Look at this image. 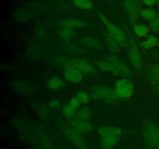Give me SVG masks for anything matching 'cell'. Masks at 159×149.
<instances>
[{
    "label": "cell",
    "instance_id": "5bb4252c",
    "mask_svg": "<svg viewBox=\"0 0 159 149\" xmlns=\"http://www.w3.org/2000/svg\"><path fill=\"white\" fill-rule=\"evenodd\" d=\"M81 43L89 49L100 51L102 48V42L94 36H85L81 40Z\"/></svg>",
    "mask_w": 159,
    "mask_h": 149
},
{
    "label": "cell",
    "instance_id": "ac0fdd59",
    "mask_svg": "<svg viewBox=\"0 0 159 149\" xmlns=\"http://www.w3.org/2000/svg\"><path fill=\"white\" fill-rule=\"evenodd\" d=\"M134 32L135 35L139 38H144L149 35V33L151 32V29L149 26L142 23H134L133 26Z\"/></svg>",
    "mask_w": 159,
    "mask_h": 149
},
{
    "label": "cell",
    "instance_id": "d4e9b609",
    "mask_svg": "<svg viewBox=\"0 0 159 149\" xmlns=\"http://www.w3.org/2000/svg\"><path fill=\"white\" fill-rule=\"evenodd\" d=\"M92 111L89 107H81L76 111V118L81 120L89 121L91 119Z\"/></svg>",
    "mask_w": 159,
    "mask_h": 149
},
{
    "label": "cell",
    "instance_id": "f1b7e54d",
    "mask_svg": "<svg viewBox=\"0 0 159 149\" xmlns=\"http://www.w3.org/2000/svg\"><path fill=\"white\" fill-rule=\"evenodd\" d=\"M76 111L77 110L72 108L69 104H65L62 107V113L66 119L71 120L76 116Z\"/></svg>",
    "mask_w": 159,
    "mask_h": 149
},
{
    "label": "cell",
    "instance_id": "2e32d148",
    "mask_svg": "<svg viewBox=\"0 0 159 149\" xmlns=\"http://www.w3.org/2000/svg\"><path fill=\"white\" fill-rule=\"evenodd\" d=\"M13 16L20 23H26L32 19L33 12L27 9H19L13 12Z\"/></svg>",
    "mask_w": 159,
    "mask_h": 149
},
{
    "label": "cell",
    "instance_id": "f546056e",
    "mask_svg": "<svg viewBox=\"0 0 159 149\" xmlns=\"http://www.w3.org/2000/svg\"><path fill=\"white\" fill-rule=\"evenodd\" d=\"M34 34L39 38H43L48 34V29L44 25H39V26H37V27L34 29Z\"/></svg>",
    "mask_w": 159,
    "mask_h": 149
},
{
    "label": "cell",
    "instance_id": "e575fe53",
    "mask_svg": "<svg viewBox=\"0 0 159 149\" xmlns=\"http://www.w3.org/2000/svg\"><path fill=\"white\" fill-rule=\"evenodd\" d=\"M141 2H142V3L144 6L150 8H152L155 4H157L155 0H141Z\"/></svg>",
    "mask_w": 159,
    "mask_h": 149
},
{
    "label": "cell",
    "instance_id": "4316f807",
    "mask_svg": "<svg viewBox=\"0 0 159 149\" xmlns=\"http://www.w3.org/2000/svg\"><path fill=\"white\" fill-rule=\"evenodd\" d=\"M98 68L100 71H104V72H110L113 73V66L111 64V62L108 59H102L96 62Z\"/></svg>",
    "mask_w": 159,
    "mask_h": 149
},
{
    "label": "cell",
    "instance_id": "7c38bea8",
    "mask_svg": "<svg viewBox=\"0 0 159 149\" xmlns=\"http://www.w3.org/2000/svg\"><path fill=\"white\" fill-rule=\"evenodd\" d=\"M124 7L127 11L130 21L133 24L136 23L137 20L140 16V10L138 9L137 3L132 0H125L124 1Z\"/></svg>",
    "mask_w": 159,
    "mask_h": 149
},
{
    "label": "cell",
    "instance_id": "484cf974",
    "mask_svg": "<svg viewBox=\"0 0 159 149\" xmlns=\"http://www.w3.org/2000/svg\"><path fill=\"white\" fill-rule=\"evenodd\" d=\"M157 16V12L153 8H144L140 10V16L142 17L146 21L150 22L152 19L155 18Z\"/></svg>",
    "mask_w": 159,
    "mask_h": 149
},
{
    "label": "cell",
    "instance_id": "7a4b0ae2",
    "mask_svg": "<svg viewBox=\"0 0 159 149\" xmlns=\"http://www.w3.org/2000/svg\"><path fill=\"white\" fill-rule=\"evenodd\" d=\"M91 97L96 100L102 101L109 104L115 103L119 98L114 90L104 85L93 87L91 89Z\"/></svg>",
    "mask_w": 159,
    "mask_h": 149
},
{
    "label": "cell",
    "instance_id": "6da1fadb",
    "mask_svg": "<svg viewBox=\"0 0 159 149\" xmlns=\"http://www.w3.org/2000/svg\"><path fill=\"white\" fill-rule=\"evenodd\" d=\"M56 63L58 65L67 67H72L79 70L83 74H93L96 72V68L93 65L83 58H65V57H59Z\"/></svg>",
    "mask_w": 159,
    "mask_h": 149
},
{
    "label": "cell",
    "instance_id": "7402d4cb",
    "mask_svg": "<svg viewBox=\"0 0 159 149\" xmlns=\"http://www.w3.org/2000/svg\"><path fill=\"white\" fill-rule=\"evenodd\" d=\"M30 107L33 110L35 111V113L38 115L39 116H40L43 119L48 116V108L45 106L44 104L41 103V102H30Z\"/></svg>",
    "mask_w": 159,
    "mask_h": 149
},
{
    "label": "cell",
    "instance_id": "836d02e7",
    "mask_svg": "<svg viewBox=\"0 0 159 149\" xmlns=\"http://www.w3.org/2000/svg\"><path fill=\"white\" fill-rule=\"evenodd\" d=\"M48 106L51 109H58L61 106L60 102L56 99H51L48 102Z\"/></svg>",
    "mask_w": 159,
    "mask_h": 149
},
{
    "label": "cell",
    "instance_id": "d590c367",
    "mask_svg": "<svg viewBox=\"0 0 159 149\" xmlns=\"http://www.w3.org/2000/svg\"><path fill=\"white\" fill-rule=\"evenodd\" d=\"M132 1L135 2H136V3H138V2H139L140 1H141V0H132Z\"/></svg>",
    "mask_w": 159,
    "mask_h": 149
},
{
    "label": "cell",
    "instance_id": "83f0119b",
    "mask_svg": "<svg viewBox=\"0 0 159 149\" xmlns=\"http://www.w3.org/2000/svg\"><path fill=\"white\" fill-rule=\"evenodd\" d=\"M72 2L75 6L84 10H91L93 8V3L92 0H72Z\"/></svg>",
    "mask_w": 159,
    "mask_h": 149
},
{
    "label": "cell",
    "instance_id": "3957f363",
    "mask_svg": "<svg viewBox=\"0 0 159 149\" xmlns=\"http://www.w3.org/2000/svg\"><path fill=\"white\" fill-rule=\"evenodd\" d=\"M98 16H99L101 21L103 23V24L107 27L109 34L111 35L113 38L116 39L121 45H123V46H128V40H127V34L124 33V31L121 28H120L119 26H116V24L110 22L107 19V17L104 16L103 14L98 12Z\"/></svg>",
    "mask_w": 159,
    "mask_h": 149
},
{
    "label": "cell",
    "instance_id": "ba28073f",
    "mask_svg": "<svg viewBox=\"0 0 159 149\" xmlns=\"http://www.w3.org/2000/svg\"><path fill=\"white\" fill-rule=\"evenodd\" d=\"M11 87L14 91L23 96H30L34 92V87L33 84L24 79L13 81L11 83Z\"/></svg>",
    "mask_w": 159,
    "mask_h": 149
},
{
    "label": "cell",
    "instance_id": "8d00e7d4",
    "mask_svg": "<svg viewBox=\"0 0 159 149\" xmlns=\"http://www.w3.org/2000/svg\"><path fill=\"white\" fill-rule=\"evenodd\" d=\"M155 1H156V3H157V4H158V5H159V0H155Z\"/></svg>",
    "mask_w": 159,
    "mask_h": 149
},
{
    "label": "cell",
    "instance_id": "5b68a950",
    "mask_svg": "<svg viewBox=\"0 0 159 149\" xmlns=\"http://www.w3.org/2000/svg\"><path fill=\"white\" fill-rule=\"evenodd\" d=\"M144 138L146 143L154 149H159V128L152 123H148L144 128Z\"/></svg>",
    "mask_w": 159,
    "mask_h": 149
},
{
    "label": "cell",
    "instance_id": "8fae6325",
    "mask_svg": "<svg viewBox=\"0 0 159 149\" xmlns=\"http://www.w3.org/2000/svg\"><path fill=\"white\" fill-rule=\"evenodd\" d=\"M70 125L74 130L79 132L81 134H86L90 133L93 130V127L89 121L73 119L70 122Z\"/></svg>",
    "mask_w": 159,
    "mask_h": 149
},
{
    "label": "cell",
    "instance_id": "1f68e13d",
    "mask_svg": "<svg viewBox=\"0 0 159 149\" xmlns=\"http://www.w3.org/2000/svg\"><path fill=\"white\" fill-rule=\"evenodd\" d=\"M76 97L79 99L82 103H88L91 100V96H89V93H87L85 91H80L77 93Z\"/></svg>",
    "mask_w": 159,
    "mask_h": 149
},
{
    "label": "cell",
    "instance_id": "44dd1931",
    "mask_svg": "<svg viewBox=\"0 0 159 149\" xmlns=\"http://www.w3.org/2000/svg\"><path fill=\"white\" fill-rule=\"evenodd\" d=\"M77 34L74 29L69 27H62L57 32V36L60 39L64 40H73L76 37Z\"/></svg>",
    "mask_w": 159,
    "mask_h": 149
},
{
    "label": "cell",
    "instance_id": "ffe728a7",
    "mask_svg": "<svg viewBox=\"0 0 159 149\" xmlns=\"http://www.w3.org/2000/svg\"><path fill=\"white\" fill-rule=\"evenodd\" d=\"M65 82L57 76H54V77L51 78L47 82V85H48V88L54 90V91L61 89L65 87Z\"/></svg>",
    "mask_w": 159,
    "mask_h": 149
},
{
    "label": "cell",
    "instance_id": "603a6c76",
    "mask_svg": "<svg viewBox=\"0 0 159 149\" xmlns=\"http://www.w3.org/2000/svg\"><path fill=\"white\" fill-rule=\"evenodd\" d=\"M105 41L107 43V46L113 53H119L120 51L122 45L116 39L113 38L111 35L109 34V35L106 36Z\"/></svg>",
    "mask_w": 159,
    "mask_h": 149
},
{
    "label": "cell",
    "instance_id": "d6a6232c",
    "mask_svg": "<svg viewBox=\"0 0 159 149\" xmlns=\"http://www.w3.org/2000/svg\"><path fill=\"white\" fill-rule=\"evenodd\" d=\"M68 104H69L72 108H74L75 110H77L78 109L80 108L82 102H81L80 101H79V99L75 96V97H72L71 99H70L69 103Z\"/></svg>",
    "mask_w": 159,
    "mask_h": 149
},
{
    "label": "cell",
    "instance_id": "52a82bcc",
    "mask_svg": "<svg viewBox=\"0 0 159 149\" xmlns=\"http://www.w3.org/2000/svg\"><path fill=\"white\" fill-rule=\"evenodd\" d=\"M128 57L130 63L137 70H141L143 68V61L138 45L134 39L132 38L128 43Z\"/></svg>",
    "mask_w": 159,
    "mask_h": 149
},
{
    "label": "cell",
    "instance_id": "4fadbf2b",
    "mask_svg": "<svg viewBox=\"0 0 159 149\" xmlns=\"http://www.w3.org/2000/svg\"><path fill=\"white\" fill-rule=\"evenodd\" d=\"M97 133L101 138L102 137H120L123 130L120 127L114 126H102L97 129Z\"/></svg>",
    "mask_w": 159,
    "mask_h": 149
},
{
    "label": "cell",
    "instance_id": "8992f818",
    "mask_svg": "<svg viewBox=\"0 0 159 149\" xmlns=\"http://www.w3.org/2000/svg\"><path fill=\"white\" fill-rule=\"evenodd\" d=\"M113 66V71L112 74L115 76H120L123 78H127L133 74L130 67L124 63L120 57L115 55H110L107 57Z\"/></svg>",
    "mask_w": 159,
    "mask_h": 149
},
{
    "label": "cell",
    "instance_id": "9a60e30c",
    "mask_svg": "<svg viewBox=\"0 0 159 149\" xmlns=\"http://www.w3.org/2000/svg\"><path fill=\"white\" fill-rule=\"evenodd\" d=\"M61 25L62 27H69L72 29L75 28H86L89 26L88 23L83 21V20H79L75 18H67L61 22Z\"/></svg>",
    "mask_w": 159,
    "mask_h": 149
},
{
    "label": "cell",
    "instance_id": "277c9868",
    "mask_svg": "<svg viewBox=\"0 0 159 149\" xmlns=\"http://www.w3.org/2000/svg\"><path fill=\"white\" fill-rule=\"evenodd\" d=\"M114 91L116 96L120 99H130L134 93V85L130 79L121 78L115 83Z\"/></svg>",
    "mask_w": 159,
    "mask_h": 149
},
{
    "label": "cell",
    "instance_id": "cb8c5ba5",
    "mask_svg": "<svg viewBox=\"0 0 159 149\" xmlns=\"http://www.w3.org/2000/svg\"><path fill=\"white\" fill-rule=\"evenodd\" d=\"M120 137H102L100 140V144L103 148L113 147L119 143Z\"/></svg>",
    "mask_w": 159,
    "mask_h": 149
},
{
    "label": "cell",
    "instance_id": "4dcf8cb0",
    "mask_svg": "<svg viewBox=\"0 0 159 149\" xmlns=\"http://www.w3.org/2000/svg\"><path fill=\"white\" fill-rule=\"evenodd\" d=\"M149 27L154 33H159V14L149 22Z\"/></svg>",
    "mask_w": 159,
    "mask_h": 149
},
{
    "label": "cell",
    "instance_id": "d6986e66",
    "mask_svg": "<svg viewBox=\"0 0 159 149\" xmlns=\"http://www.w3.org/2000/svg\"><path fill=\"white\" fill-rule=\"evenodd\" d=\"M159 45V40L158 37L152 34H149L144 40L141 43V47L145 50H151Z\"/></svg>",
    "mask_w": 159,
    "mask_h": 149
},
{
    "label": "cell",
    "instance_id": "30bf717a",
    "mask_svg": "<svg viewBox=\"0 0 159 149\" xmlns=\"http://www.w3.org/2000/svg\"><path fill=\"white\" fill-rule=\"evenodd\" d=\"M64 76L66 81L73 84L80 83L82 82L84 78L83 73L72 67H67L65 68Z\"/></svg>",
    "mask_w": 159,
    "mask_h": 149
},
{
    "label": "cell",
    "instance_id": "e0dca14e",
    "mask_svg": "<svg viewBox=\"0 0 159 149\" xmlns=\"http://www.w3.org/2000/svg\"><path fill=\"white\" fill-rule=\"evenodd\" d=\"M148 79L152 85H155L159 82V65L154 64L148 71Z\"/></svg>",
    "mask_w": 159,
    "mask_h": 149
},
{
    "label": "cell",
    "instance_id": "74e56055",
    "mask_svg": "<svg viewBox=\"0 0 159 149\" xmlns=\"http://www.w3.org/2000/svg\"><path fill=\"white\" fill-rule=\"evenodd\" d=\"M103 149H114L113 147H110V148H103Z\"/></svg>",
    "mask_w": 159,
    "mask_h": 149
},
{
    "label": "cell",
    "instance_id": "9c48e42d",
    "mask_svg": "<svg viewBox=\"0 0 159 149\" xmlns=\"http://www.w3.org/2000/svg\"><path fill=\"white\" fill-rule=\"evenodd\" d=\"M64 133L73 144L79 147V149H89L85 144V141L82 138V134L74 130L71 127H66L64 130Z\"/></svg>",
    "mask_w": 159,
    "mask_h": 149
}]
</instances>
